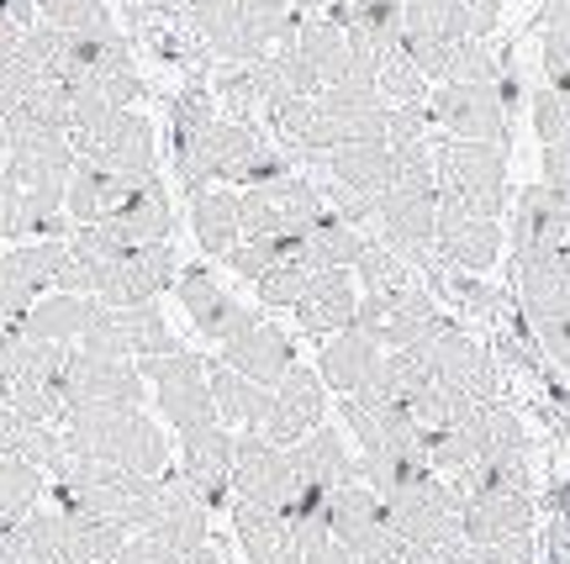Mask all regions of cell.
<instances>
[{"instance_id":"cell-1","label":"cell","mask_w":570,"mask_h":564,"mask_svg":"<svg viewBox=\"0 0 570 564\" xmlns=\"http://www.w3.org/2000/svg\"><path fill=\"white\" fill-rule=\"evenodd\" d=\"M63 454L106 459L132 475H159L169 469V438L154 417H142L132 402H85L63 412Z\"/></svg>"},{"instance_id":"cell-2","label":"cell","mask_w":570,"mask_h":564,"mask_svg":"<svg viewBox=\"0 0 570 564\" xmlns=\"http://www.w3.org/2000/svg\"><path fill=\"white\" fill-rule=\"evenodd\" d=\"M433 169H439V196L465 201L481 217L508 211V148L475 138H439L433 142Z\"/></svg>"},{"instance_id":"cell-3","label":"cell","mask_w":570,"mask_h":564,"mask_svg":"<svg viewBox=\"0 0 570 564\" xmlns=\"http://www.w3.org/2000/svg\"><path fill=\"white\" fill-rule=\"evenodd\" d=\"M407 354L423 364L439 385L460 390V396H470V402H497V396H502V369H497V354H491L481 338H470L460 323L433 327L428 338L412 343Z\"/></svg>"},{"instance_id":"cell-4","label":"cell","mask_w":570,"mask_h":564,"mask_svg":"<svg viewBox=\"0 0 570 564\" xmlns=\"http://www.w3.org/2000/svg\"><path fill=\"white\" fill-rule=\"evenodd\" d=\"M75 259H80V254H75ZM80 264H85V259H80ZM85 275H90V296H101L106 306L159 301V290H169V285H175V275H180V259H175V238L127 243L122 254L85 264Z\"/></svg>"},{"instance_id":"cell-5","label":"cell","mask_w":570,"mask_h":564,"mask_svg":"<svg viewBox=\"0 0 570 564\" xmlns=\"http://www.w3.org/2000/svg\"><path fill=\"white\" fill-rule=\"evenodd\" d=\"M138 375L154 385V402H159V412L169 417L175 433L223 423V417H217V396H212V380H206L202 354H190V348L148 354V359H138Z\"/></svg>"},{"instance_id":"cell-6","label":"cell","mask_w":570,"mask_h":564,"mask_svg":"<svg viewBox=\"0 0 570 564\" xmlns=\"http://www.w3.org/2000/svg\"><path fill=\"white\" fill-rule=\"evenodd\" d=\"M323 185L312 175H275L265 185H244L238 190V211H244V238H296L312 227L323 211Z\"/></svg>"},{"instance_id":"cell-7","label":"cell","mask_w":570,"mask_h":564,"mask_svg":"<svg viewBox=\"0 0 570 564\" xmlns=\"http://www.w3.org/2000/svg\"><path fill=\"white\" fill-rule=\"evenodd\" d=\"M444 323V306L423 280L402 285V290H360V311H354V327L370 333L381 348H412Z\"/></svg>"},{"instance_id":"cell-8","label":"cell","mask_w":570,"mask_h":564,"mask_svg":"<svg viewBox=\"0 0 570 564\" xmlns=\"http://www.w3.org/2000/svg\"><path fill=\"white\" fill-rule=\"evenodd\" d=\"M75 138V154L80 164H96V169H111V175H159V148H154V127L148 117H138L132 106H117L106 111L101 121H90Z\"/></svg>"},{"instance_id":"cell-9","label":"cell","mask_w":570,"mask_h":564,"mask_svg":"<svg viewBox=\"0 0 570 564\" xmlns=\"http://www.w3.org/2000/svg\"><path fill=\"white\" fill-rule=\"evenodd\" d=\"M428 117L449 138H475V142H512V117L502 106L497 80H439V90H428Z\"/></svg>"},{"instance_id":"cell-10","label":"cell","mask_w":570,"mask_h":564,"mask_svg":"<svg viewBox=\"0 0 570 564\" xmlns=\"http://www.w3.org/2000/svg\"><path fill=\"white\" fill-rule=\"evenodd\" d=\"M75 138L38 121H6V175L17 190H63L75 175Z\"/></svg>"},{"instance_id":"cell-11","label":"cell","mask_w":570,"mask_h":564,"mask_svg":"<svg viewBox=\"0 0 570 564\" xmlns=\"http://www.w3.org/2000/svg\"><path fill=\"white\" fill-rule=\"evenodd\" d=\"M465 38H475V32H470L460 0H402V48L428 80H444L449 59Z\"/></svg>"},{"instance_id":"cell-12","label":"cell","mask_w":570,"mask_h":564,"mask_svg":"<svg viewBox=\"0 0 570 564\" xmlns=\"http://www.w3.org/2000/svg\"><path fill=\"white\" fill-rule=\"evenodd\" d=\"M433 248L449 269H465V275H487L491 264L502 259L508 248V232L497 217H481L470 211L465 201L454 196H439V217H433Z\"/></svg>"},{"instance_id":"cell-13","label":"cell","mask_w":570,"mask_h":564,"mask_svg":"<svg viewBox=\"0 0 570 564\" xmlns=\"http://www.w3.org/2000/svg\"><path fill=\"white\" fill-rule=\"evenodd\" d=\"M296 496V469L281 444H269L259 427H244L233 438V502L285 506Z\"/></svg>"},{"instance_id":"cell-14","label":"cell","mask_w":570,"mask_h":564,"mask_svg":"<svg viewBox=\"0 0 570 564\" xmlns=\"http://www.w3.org/2000/svg\"><path fill=\"white\" fill-rule=\"evenodd\" d=\"M63 406L85 402H132L142 406L148 380L138 375V359H111V354H90V348H69V359L59 369Z\"/></svg>"},{"instance_id":"cell-15","label":"cell","mask_w":570,"mask_h":564,"mask_svg":"<svg viewBox=\"0 0 570 564\" xmlns=\"http://www.w3.org/2000/svg\"><path fill=\"white\" fill-rule=\"evenodd\" d=\"M175 296H180L185 317L196 323V333H202L206 343H227L233 333H244V327L259 323V311L244 306L233 290H223V280H217L212 269H202V264H190V269L175 275Z\"/></svg>"},{"instance_id":"cell-16","label":"cell","mask_w":570,"mask_h":564,"mask_svg":"<svg viewBox=\"0 0 570 564\" xmlns=\"http://www.w3.org/2000/svg\"><path fill=\"white\" fill-rule=\"evenodd\" d=\"M508 248H512V259L570 248V211L544 180L523 185V190L512 196V206H508Z\"/></svg>"},{"instance_id":"cell-17","label":"cell","mask_w":570,"mask_h":564,"mask_svg":"<svg viewBox=\"0 0 570 564\" xmlns=\"http://www.w3.org/2000/svg\"><path fill=\"white\" fill-rule=\"evenodd\" d=\"M212 121H217V101L202 85L180 90L175 106H169V154H175V180H180L185 196L212 185L206 180V132H212Z\"/></svg>"},{"instance_id":"cell-18","label":"cell","mask_w":570,"mask_h":564,"mask_svg":"<svg viewBox=\"0 0 570 564\" xmlns=\"http://www.w3.org/2000/svg\"><path fill=\"white\" fill-rule=\"evenodd\" d=\"M142 533H154L175 554L212 538V506L202 502L196 485L185 481V469H159V502H154V517H148Z\"/></svg>"},{"instance_id":"cell-19","label":"cell","mask_w":570,"mask_h":564,"mask_svg":"<svg viewBox=\"0 0 570 564\" xmlns=\"http://www.w3.org/2000/svg\"><path fill=\"white\" fill-rule=\"evenodd\" d=\"M327 417V380L317 369H306V364H291L285 369V380L275 385V406H269V423L259 427L269 444H302L312 427Z\"/></svg>"},{"instance_id":"cell-20","label":"cell","mask_w":570,"mask_h":564,"mask_svg":"<svg viewBox=\"0 0 570 564\" xmlns=\"http://www.w3.org/2000/svg\"><path fill=\"white\" fill-rule=\"evenodd\" d=\"M180 469L185 481L202 491V502L217 512V506H233V433L223 423H206L180 433Z\"/></svg>"},{"instance_id":"cell-21","label":"cell","mask_w":570,"mask_h":564,"mask_svg":"<svg viewBox=\"0 0 570 564\" xmlns=\"http://www.w3.org/2000/svg\"><path fill=\"white\" fill-rule=\"evenodd\" d=\"M296 311V327L306 338H333L354 327V311H360V280L354 269H317L312 285L302 290V301L291 306Z\"/></svg>"},{"instance_id":"cell-22","label":"cell","mask_w":570,"mask_h":564,"mask_svg":"<svg viewBox=\"0 0 570 564\" xmlns=\"http://www.w3.org/2000/svg\"><path fill=\"white\" fill-rule=\"evenodd\" d=\"M533 517H539V496H529V491H491V496H465V506H460L465 544H502V538L533 533Z\"/></svg>"},{"instance_id":"cell-23","label":"cell","mask_w":570,"mask_h":564,"mask_svg":"<svg viewBox=\"0 0 570 564\" xmlns=\"http://www.w3.org/2000/svg\"><path fill=\"white\" fill-rule=\"evenodd\" d=\"M323 175L333 185H344V190H354V196H381L391 180H396V154H391L386 138H360V142H338V148H327L323 159Z\"/></svg>"},{"instance_id":"cell-24","label":"cell","mask_w":570,"mask_h":564,"mask_svg":"<svg viewBox=\"0 0 570 564\" xmlns=\"http://www.w3.org/2000/svg\"><path fill=\"white\" fill-rule=\"evenodd\" d=\"M223 364H233V369H244L248 380H259V385H275L285 380V369L296 364V343H291V333L275 323H259L244 327V333H233V338L223 343Z\"/></svg>"},{"instance_id":"cell-25","label":"cell","mask_w":570,"mask_h":564,"mask_svg":"<svg viewBox=\"0 0 570 564\" xmlns=\"http://www.w3.org/2000/svg\"><path fill=\"white\" fill-rule=\"evenodd\" d=\"M365 248H370V227L348 222L333 206H323V211L312 217V227L296 238V259H302L312 275H317V269H354Z\"/></svg>"},{"instance_id":"cell-26","label":"cell","mask_w":570,"mask_h":564,"mask_svg":"<svg viewBox=\"0 0 570 564\" xmlns=\"http://www.w3.org/2000/svg\"><path fill=\"white\" fill-rule=\"evenodd\" d=\"M233 533H238L248 564H306L296 533H291V523L281 517V506L233 502Z\"/></svg>"},{"instance_id":"cell-27","label":"cell","mask_w":570,"mask_h":564,"mask_svg":"<svg viewBox=\"0 0 570 564\" xmlns=\"http://www.w3.org/2000/svg\"><path fill=\"white\" fill-rule=\"evenodd\" d=\"M132 527L96 512H59V564H117Z\"/></svg>"},{"instance_id":"cell-28","label":"cell","mask_w":570,"mask_h":564,"mask_svg":"<svg viewBox=\"0 0 570 564\" xmlns=\"http://www.w3.org/2000/svg\"><path fill=\"white\" fill-rule=\"evenodd\" d=\"M381 359H386V348L370 338V333H360V327H344V333H333V338H323V354H317V375L327 380V390H338V396H354L360 385L381 369Z\"/></svg>"},{"instance_id":"cell-29","label":"cell","mask_w":570,"mask_h":564,"mask_svg":"<svg viewBox=\"0 0 570 564\" xmlns=\"http://www.w3.org/2000/svg\"><path fill=\"white\" fill-rule=\"evenodd\" d=\"M285 454H291L296 485H312V491H338V485L354 481V454L344 448L338 427H327V423H317L302 444H291Z\"/></svg>"},{"instance_id":"cell-30","label":"cell","mask_w":570,"mask_h":564,"mask_svg":"<svg viewBox=\"0 0 570 564\" xmlns=\"http://www.w3.org/2000/svg\"><path fill=\"white\" fill-rule=\"evenodd\" d=\"M111 232H122L127 243H159V238H175V206H169V190H164L159 175H148V180L132 185V196H127L111 217H101Z\"/></svg>"},{"instance_id":"cell-31","label":"cell","mask_w":570,"mask_h":564,"mask_svg":"<svg viewBox=\"0 0 570 564\" xmlns=\"http://www.w3.org/2000/svg\"><path fill=\"white\" fill-rule=\"evenodd\" d=\"M138 180H148V175H111V169H96V164H75V175L63 185L69 222H101V217H111L132 196Z\"/></svg>"},{"instance_id":"cell-32","label":"cell","mask_w":570,"mask_h":564,"mask_svg":"<svg viewBox=\"0 0 570 564\" xmlns=\"http://www.w3.org/2000/svg\"><path fill=\"white\" fill-rule=\"evenodd\" d=\"M206 380H212V396H217V417L238 427H265L269 406H275V390L259 380H248L244 369H233L223 359H206Z\"/></svg>"},{"instance_id":"cell-33","label":"cell","mask_w":570,"mask_h":564,"mask_svg":"<svg viewBox=\"0 0 570 564\" xmlns=\"http://www.w3.org/2000/svg\"><path fill=\"white\" fill-rule=\"evenodd\" d=\"M327 17L348 27V38H360L375 53V63L402 48V0H333Z\"/></svg>"},{"instance_id":"cell-34","label":"cell","mask_w":570,"mask_h":564,"mask_svg":"<svg viewBox=\"0 0 570 564\" xmlns=\"http://www.w3.org/2000/svg\"><path fill=\"white\" fill-rule=\"evenodd\" d=\"M190 232L212 259H223L233 243L244 238V211H238V190L227 185H206L190 196Z\"/></svg>"},{"instance_id":"cell-35","label":"cell","mask_w":570,"mask_h":564,"mask_svg":"<svg viewBox=\"0 0 570 564\" xmlns=\"http://www.w3.org/2000/svg\"><path fill=\"white\" fill-rule=\"evenodd\" d=\"M63 359H69V343L0 327V380H59Z\"/></svg>"},{"instance_id":"cell-36","label":"cell","mask_w":570,"mask_h":564,"mask_svg":"<svg viewBox=\"0 0 570 564\" xmlns=\"http://www.w3.org/2000/svg\"><path fill=\"white\" fill-rule=\"evenodd\" d=\"M0 454H17V459L53 475V464L63 459V433L53 423H32L11 406H0Z\"/></svg>"},{"instance_id":"cell-37","label":"cell","mask_w":570,"mask_h":564,"mask_svg":"<svg viewBox=\"0 0 570 564\" xmlns=\"http://www.w3.org/2000/svg\"><path fill=\"white\" fill-rule=\"evenodd\" d=\"M85 311H90V296L59 290V296H38V301L27 306L11 327H21V333H38V338H53V343H75L85 333Z\"/></svg>"},{"instance_id":"cell-38","label":"cell","mask_w":570,"mask_h":564,"mask_svg":"<svg viewBox=\"0 0 570 564\" xmlns=\"http://www.w3.org/2000/svg\"><path fill=\"white\" fill-rule=\"evenodd\" d=\"M32 238H69L63 190H17V211H11V243H32Z\"/></svg>"},{"instance_id":"cell-39","label":"cell","mask_w":570,"mask_h":564,"mask_svg":"<svg viewBox=\"0 0 570 564\" xmlns=\"http://www.w3.org/2000/svg\"><path fill=\"white\" fill-rule=\"evenodd\" d=\"M42 481H48V469L17 459V454H0V533L11 523H21L42 502V491H48Z\"/></svg>"},{"instance_id":"cell-40","label":"cell","mask_w":570,"mask_h":564,"mask_svg":"<svg viewBox=\"0 0 570 564\" xmlns=\"http://www.w3.org/2000/svg\"><path fill=\"white\" fill-rule=\"evenodd\" d=\"M0 406H11L21 417H32V423H63V390L59 380H0Z\"/></svg>"},{"instance_id":"cell-41","label":"cell","mask_w":570,"mask_h":564,"mask_svg":"<svg viewBox=\"0 0 570 564\" xmlns=\"http://www.w3.org/2000/svg\"><path fill=\"white\" fill-rule=\"evenodd\" d=\"M306 285H312V269H306L296 254H285V259H275L265 275L254 280V296H259L265 311H291V306L302 301Z\"/></svg>"},{"instance_id":"cell-42","label":"cell","mask_w":570,"mask_h":564,"mask_svg":"<svg viewBox=\"0 0 570 564\" xmlns=\"http://www.w3.org/2000/svg\"><path fill=\"white\" fill-rule=\"evenodd\" d=\"M375 85H381V96L391 106H423L433 80L407 59V48H396V53H386V59L375 63Z\"/></svg>"},{"instance_id":"cell-43","label":"cell","mask_w":570,"mask_h":564,"mask_svg":"<svg viewBox=\"0 0 570 564\" xmlns=\"http://www.w3.org/2000/svg\"><path fill=\"white\" fill-rule=\"evenodd\" d=\"M42 21H53L63 32H111L117 21L106 11V0H32Z\"/></svg>"},{"instance_id":"cell-44","label":"cell","mask_w":570,"mask_h":564,"mask_svg":"<svg viewBox=\"0 0 570 564\" xmlns=\"http://www.w3.org/2000/svg\"><path fill=\"white\" fill-rule=\"evenodd\" d=\"M117 564H180V554L169 544H159L154 533H132L122 544V554H117Z\"/></svg>"},{"instance_id":"cell-45","label":"cell","mask_w":570,"mask_h":564,"mask_svg":"<svg viewBox=\"0 0 570 564\" xmlns=\"http://www.w3.org/2000/svg\"><path fill=\"white\" fill-rule=\"evenodd\" d=\"M460 6H465V17H470V32H475V38H491L508 0H460Z\"/></svg>"},{"instance_id":"cell-46","label":"cell","mask_w":570,"mask_h":564,"mask_svg":"<svg viewBox=\"0 0 570 564\" xmlns=\"http://www.w3.org/2000/svg\"><path fill=\"white\" fill-rule=\"evenodd\" d=\"M539 32H566L570 38V0H539Z\"/></svg>"},{"instance_id":"cell-47","label":"cell","mask_w":570,"mask_h":564,"mask_svg":"<svg viewBox=\"0 0 570 564\" xmlns=\"http://www.w3.org/2000/svg\"><path fill=\"white\" fill-rule=\"evenodd\" d=\"M11 211H17V180L0 169V238H11Z\"/></svg>"},{"instance_id":"cell-48","label":"cell","mask_w":570,"mask_h":564,"mask_svg":"<svg viewBox=\"0 0 570 564\" xmlns=\"http://www.w3.org/2000/svg\"><path fill=\"white\" fill-rule=\"evenodd\" d=\"M180 564H227V554H223V548H217V538H206V544L185 548V554H180Z\"/></svg>"},{"instance_id":"cell-49","label":"cell","mask_w":570,"mask_h":564,"mask_svg":"<svg viewBox=\"0 0 570 564\" xmlns=\"http://www.w3.org/2000/svg\"><path fill=\"white\" fill-rule=\"evenodd\" d=\"M17 42H21V32H11V27H0V59H6V53H17Z\"/></svg>"},{"instance_id":"cell-50","label":"cell","mask_w":570,"mask_h":564,"mask_svg":"<svg viewBox=\"0 0 570 564\" xmlns=\"http://www.w3.org/2000/svg\"><path fill=\"white\" fill-rule=\"evenodd\" d=\"M291 6H296V11H327L333 0H291Z\"/></svg>"},{"instance_id":"cell-51","label":"cell","mask_w":570,"mask_h":564,"mask_svg":"<svg viewBox=\"0 0 570 564\" xmlns=\"http://www.w3.org/2000/svg\"><path fill=\"white\" fill-rule=\"evenodd\" d=\"M0 164H6V127H0Z\"/></svg>"},{"instance_id":"cell-52","label":"cell","mask_w":570,"mask_h":564,"mask_svg":"<svg viewBox=\"0 0 570 564\" xmlns=\"http://www.w3.org/2000/svg\"><path fill=\"white\" fill-rule=\"evenodd\" d=\"M566 280H570V269H566Z\"/></svg>"},{"instance_id":"cell-53","label":"cell","mask_w":570,"mask_h":564,"mask_svg":"<svg viewBox=\"0 0 570 564\" xmlns=\"http://www.w3.org/2000/svg\"><path fill=\"white\" fill-rule=\"evenodd\" d=\"M566 375H570V364H566Z\"/></svg>"}]
</instances>
